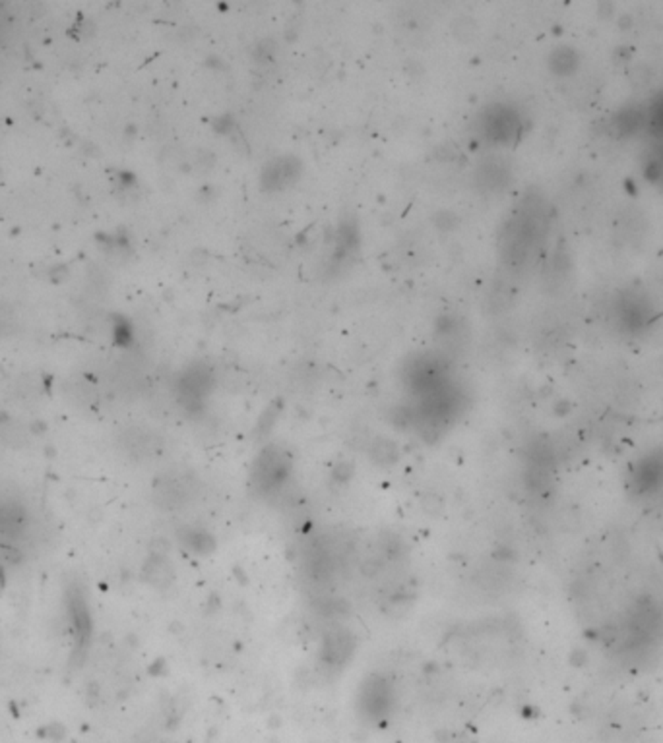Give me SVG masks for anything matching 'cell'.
Here are the masks:
<instances>
[{"mask_svg": "<svg viewBox=\"0 0 663 743\" xmlns=\"http://www.w3.org/2000/svg\"><path fill=\"white\" fill-rule=\"evenodd\" d=\"M549 224V213L541 197H527L510 219L504 231L502 252L509 266L516 269L526 268L536 258L537 250L543 242Z\"/></svg>", "mask_w": 663, "mask_h": 743, "instance_id": "obj_1", "label": "cell"}, {"mask_svg": "<svg viewBox=\"0 0 663 743\" xmlns=\"http://www.w3.org/2000/svg\"><path fill=\"white\" fill-rule=\"evenodd\" d=\"M613 313H615V320H617L618 327L623 332L636 335V333H640L650 325L652 316H654V308H652V302H650V298L644 293H638V291L632 288V291L621 293L617 296L615 306H613Z\"/></svg>", "mask_w": 663, "mask_h": 743, "instance_id": "obj_4", "label": "cell"}, {"mask_svg": "<svg viewBox=\"0 0 663 743\" xmlns=\"http://www.w3.org/2000/svg\"><path fill=\"white\" fill-rule=\"evenodd\" d=\"M663 631V614L652 598L636 600L611 631L615 653L644 654L657 643Z\"/></svg>", "mask_w": 663, "mask_h": 743, "instance_id": "obj_2", "label": "cell"}, {"mask_svg": "<svg viewBox=\"0 0 663 743\" xmlns=\"http://www.w3.org/2000/svg\"><path fill=\"white\" fill-rule=\"evenodd\" d=\"M648 122L654 126L657 134L663 136V93H662V97L657 99L654 105H652V108H650Z\"/></svg>", "mask_w": 663, "mask_h": 743, "instance_id": "obj_6", "label": "cell"}, {"mask_svg": "<svg viewBox=\"0 0 663 743\" xmlns=\"http://www.w3.org/2000/svg\"><path fill=\"white\" fill-rule=\"evenodd\" d=\"M625 493L634 503H654L663 498V446L646 449L627 465Z\"/></svg>", "mask_w": 663, "mask_h": 743, "instance_id": "obj_3", "label": "cell"}, {"mask_svg": "<svg viewBox=\"0 0 663 743\" xmlns=\"http://www.w3.org/2000/svg\"><path fill=\"white\" fill-rule=\"evenodd\" d=\"M520 128V118L514 111L510 108H497L493 115H490L489 122H487V130L489 134L493 136L495 142H500V144H506L510 142L514 136L518 134Z\"/></svg>", "mask_w": 663, "mask_h": 743, "instance_id": "obj_5", "label": "cell"}, {"mask_svg": "<svg viewBox=\"0 0 663 743\" xmlns=\"http://www.w3.org/2000/svg\"><path fill=\"white\" fill-rule=\"evenodd\" d=\"M648 170H650V177L663 180V145L652 153V159H650Z\"/></svg>", "mask_w": 663, "mask_h": 743, "instance_id": "obj_7", "label": "cell"}]
</instances>
